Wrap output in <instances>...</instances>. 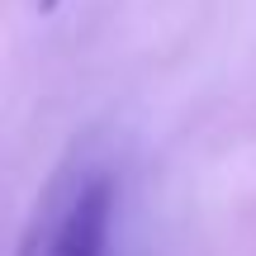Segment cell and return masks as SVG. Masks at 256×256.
<instances>
[{
    "label": "cell",
    "instance_id": "cell-2",
    "mask_svg": "<svg viewBox=\"0 0 256 256\" xmlns=\"http://www.w3.org/2000/svg\"><path fill=\"white\" fill-rule=\"evenodd\" d=\"M57 5H62V0H43V10H57Z\"/></svg>",
    "mask_w": 256,
    "mask_h": 256
},
{
    "label": "cell",
    "instance_id": "cell-1",
    "mask_svg": "<svg viewBox=\"0 0 256 256\" xmlns=\"http://www.w3.org/2000/svg\"><path fill=\"white\" fill-rule=\"evenodd\" d=\"M110 218H114L110 171L95 162H72L43 190L38 214L24 228L14 256H104Z\"/></svg>",
    "mask_w": 256,
    "mask_h": 256
}]
</instances>
